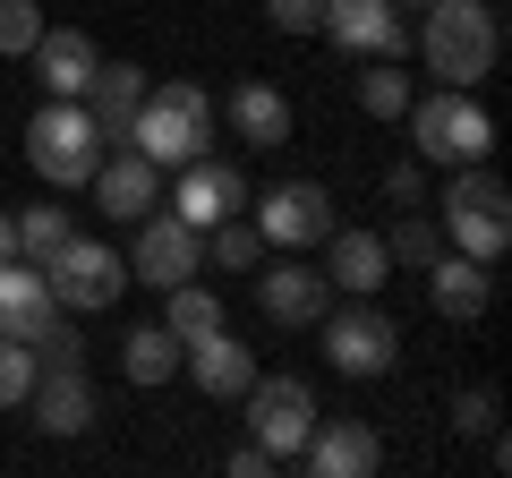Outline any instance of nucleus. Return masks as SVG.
Listing matches in <instances>:
<instances>
[{"mask_svg": "<svg viewBox=\"0 0 512 478\" xmlns=\"http://www.w3.org/2000/svg\"><path fill=\"white\" fill-rule=\"evenodd\" d=\"M325 291H333V282L316 274V265H265V274H256V308L274 316L282 333L316 325V316H325Z\"/></svg>", "mask_w": 512, "mask_h": 478, "instance_id": "obj_19", "label": "nucleus"}, {"mask_svg": "<svg viewBox=\"0 0 512 478\" xmlns=\"http://www.w3.org/2000/svg\"><path fill=\"white\" fill-rule=\"evenodd\" d=\"M35 342H9V333H0V410H18L26 402V385H35Z\"/></svg>", "mask_w": 512, "mask_h": 478, "instance_id": "obj_30", "label": "nucleus"}, {"mask_svg": "<svg viewBox=\"0 0 512 478\" xmlns=\"http://www.w3.org/2000/svg\"><path fill=\"white\" fill-rule=\"evenodd\" d=\"M205 265V231H188L180 214H137V239H128V274L154 282V291H180Z\"/></svg>", "mask_w": 512, "mask_h": 478, "instance_id": "obj_7", "label": "nucleus"}, {"mask_svg": "<svg viewBox=\"0 0 512 478\" xmlns=\"http://www.w3.org/2000/svg\"><path fill=\"white\" fill-rule=\"evenodd\" d=\"M325 282L350 299H376L393 282V257H384V231H325Z\"/></svg>", "mask_w": 512, "mask_h": 478, "instance_id": "obj_17", "label": "nucleus"}, {"mask_svg": "<svg viewBox=\"0 0 512 478\" xmlns=\"http://www.w3.org/2000/svg\"><path fill=\"white\" fill-rule=\"evenodd\" d=\"M436 231L453 239L461 257L495 265V257H504V239H512V197H504V180H495L487 163H461L453 180H444V197H436Z\"/></svg>", "mask_w": 512, "mask_h": 478, "instance_id": "obj_3", "label": "nucleus"}, {"mask_svg": "<svg viewBox=\"0 0 512 478\" xmlns=\"http://www.w3.org/2000/svg\"><path fill=\"white\" fill-rule=\"evenodd\" d=\"M427 299H436V316L444 325H470V316H487V299H495V282H487V265L478 257H436L427 265Z\"/></svg>", "mask_w": 512, "mask_h": 478, "instance_id": "obj_22", "label": "nucleus"}, {"mask_svg": "<svg viewBox=\"0 0 512 478\" xmlns=\"http://www.w3.org/2000/svg\"><path fill=\"white\" fill-rule=\"evenodd\" d=\"M35 35H43V9H35V0H0V52L26 60V52H35Z\"/></svg>", "mask_w": 512, "mask_h": 478, "instance_id": "obj_31", "label": "nucleus"}, {"mask_svg": "<svg viewBox=\"0 0 512 478\" xmlns=\"http://www.w3.org/2000/svg\"><path fill=\"white\" fill-rule=\"evenodd\" d=\"M316 325H325V359L342 376H393V359H402V325H393L384 308H367V299L316 316Z\"/></svg>", "mask_w": 512, "mask_h": 478, "instance_id": "obj_6", "label": "nucleus"}, {"mask_svg": "<svg viewBox=\"0 0 512 478\" xmlns=\"http://www.w3.org/2000/svg\"><path fill=\"white\" fill-rule=\"evenodd\" d=\"M453 427H461V436H487V427H495V393H487V385L453 393Z\"/></svg>", "mask_w": 512, "mask_h": 478, "instance_id": "obj_32", "label": "nucleus"}, {"mask_svg": "<svg viewBox=\"0 0 512 478\" xmlns=\"http://www.w3.org/2000/svg\"><path fill=\"white\" fill-rule=\"evenodd\" d=\"M94 197H103V214H120V222H137V214H154L163 205V163H146L137 146H103V163H94Z\"/></svg>", "mask_w": 512, "mask_h": 478, "instance_id": "obj_14", "label": "nucleus"}, {"mask_svg": "<svg viewBox=\"0 0 512 478\" xmlns=\"http://www.w3.org/2000/svg\"><path fill=\"white\" fill-rule=\"evenodd\" d=\"M222 120L239 129V146H256V154H274V146H291V103H282L265 77H239L231 94H222Z\"/></svg>", "mask_w": 512, "mask_h": 478, "instance_id": "obj_20", "label": "nucleus"}, {"mask_svg": "<svg viewBox=\"0 0 512 478\" xmlns=\"http://www.w3.org/2000/svg\"><path fill=\"white\" fill-rule=\"evenodd\" d=\"M171 214H180L188 231H214V222L248 214V171L222 163V154H188V163H180V188H171Z\"/></svg>", "mask_w": 512, "mask_h": 478, "instance_id": "obj_10", "label": "nucleus"}, {"mask_svg": "<svg viewBox=\"0 0 512 478\" xmlns=\"http://www.w3.org/2000/svg\"><path fill=\"white\" fill-rule=\"evenodd\" d=\"M180 368L197 376L205 402H239V393L256 385V350L239 342L231 325H222V333H205V342H188V350H180Z\"/></svg>", "mask_w": 512, "mask_h": 478, "instance_id": "obj_16", "label": "nucleus"}, {"mask_svg": "<svg viewBox=\"0 0 512 478\" xmlns=\"http://www.w3.org/2000/svg\"><path fill=\"white\" fill-rule=\"evenodd\" d=\"M18 257V205H0V265Z\"/></svg>", "mask_w": 512, "mask_h": 478, "instance_id": "obj_36", "label": "nucleus"}, {"mask_svg": "<svg viewBox=\"0 0 512 478\" xmlns=\"http://www.w3.org/2000/svg\"><path fill=\"white\" fill-rule=\"evenodd\" d=\"M384 257H393V265H419V274H427V265L444 257V231H436L427 214H410V222H393V239H384Z\"/></svg>", "mask_w": 512, "mask_h": 478, "instance_id": "obj_29", "label": "nucleus"}, {"mask_svg": "<svg viewBox=\"0 0 512 478\" xmlns=\"http://www.w3.org/2000/svg\"><path fill=\"white\" fill-rule=\"evenodd\" d=\"M26 163H35L43 188H86V180H94L103 137H94V120H86L77 94H43V111L26 120Z\"/></svg>", "mask_w": 512, "mask_h": 478, "instance_id": "obj_4", "label": "nucleus"}, {"mask_svg": "<svg viewBox=\"0 0 512 478\" xmlns=\"http://www.w3.org/2000/svg\"><path fill=\"white\" fill-rule=\"evenodd\" d=\"M265 18H274L282 35H316V26H325V0H265Z\"/></svg>", "mask_w": 512, "mask_h": 478, "instance_id": "obj_33", "label": "nucleus"}, {"mask_svg": "<svg viewBox=\"0 0 512 478\" xmlns=\"http://www.w3.org/2000/svg\"><path fill=\"white\" fill-rule=\"evenodd\" d=\"M26 402H35V427H43V436H86V427H94V385H86L77 368H52V376L35 368Z\"/></svg>", "mask_w": 512, "mask_h": 478, "instance_id": "obj_21", "label": "nucleus"}, {"mask_svg": "<svg viewBox=\"0 0 512 478\" xmlns=\"http://www.w3.org/2000/svg\"><path fill=\"white\" fill-rule=\"evenodd\" d=\"M248 427H256V444L274 461H299V444H308V427H316V393L299 385V376H256L248 393Z\"/></svg>", "mask_w": 512, "mask_h": 478, "instance_id": "obj_8", "label": "nucleus"}, {"mask_svg": "<svg viewBox=\"0 0 512 478\" xmlns=\"http://www.w3.org/2000/svg\"><path fill=\"white\" fill-rule=\"evenodd\" d=\"M384 197H393V205H419L427 197V171L419 163H393V171H384Z\"/></svg>", "mask_w": 512, "mask_h": 478, "instance_id": "obj_34", "label": "nucleus"}, {"mask_svg": "<svg viewBox=\"0 0 512 478\" xmlns=\"http://www.w3.org/2000/svg\"><path fill=\"white\" fill-rule=\"evenodd\" d=\"M60 248H69V214H60L52 197H43V205H18V257H26V265H52Z\"/></svg>", "mask_w": 512, "mask_h": 478, "instance_id": "obj_26", "label": "nucleus"}, {"mask_svg": "<svg viewBox=\"0 0 512 478\" xmlns=\"http://www.w3.org/2000/svg\"><path fill=\"white\" fill-rule=\"evenodd\" d=\"M495 9L487 0H427L419 9V52H427V77L444 86H478L495 69Z\"/></svg>", "mask_w": 512, "mask_h": 478, "instance_id": "obj_2", "label": "nucleus"}, {"mask_svg": "<svg viewBox=\"0 0 512 478\" xmlns=\"http://www.w3.org/2000/svg\"><path fill=\"white\" fill-rule=\"evenodd\" d=\"M43 274H52V299H60V308H77V316H86V308H111V299L128 291L120 248H103V239H77V231H69V248H60Z\"/></svg>", "mask_w": 512, "mask_h": 478, "instance_id": "obj_9", "label": "nucleus"}, {"mask_svg": "<svg viewBox=\"0 0 512 478\" xmlns=\"http://www.w3.org/2000/svg\"><path fill=\"white\" fill-rule=\"evenodd\" d=\"M231 478H274V453H265V444H239V453H231Z\"/></svg>", "mask_w": 512, "mask_h": 478, "instance_id": "obj_35", "label": "nucleus"}, {"mask_svg": "<svg viewBox=\"0 0 512 478\" xmlns=\"http://www.w3.org/2000/svg\"><path fill=\"white\" fill-rule=\"evenodd\" d=\"M163 299H171L163 325L180 333V350H188V342H205V333H222V299L205 291V282H180V291H163Z\"/></svg>", "mask_w": 512, "mask_h": 478, "instance_id": "obj_25", "label": "nucleus"}, {"mask_svg": "<svg viewBox=\"0 0 512 478\" xmlns=\"http://www.w3.org/2000/svg\"><path fill=\"white\" fill-rule=\"evenodd\" d=\"M359 111H367V120H402V111H410L402 60H367V69H359Z\"/></svg>", "mask_w": 512, "mask_h": 478, "instance_id": "obj_27", "label": "nucleus"}, {"mask_svg": "<svg viewBox=\"0 0 512 478\" xmlns=\"http://www.w3.org/2000/svg\"><path fill=\"white\" fill-rule=\"evenodd\" d=\"M52 316H60L52 274H43V265H26V257H9V265H0V333H9V342H35Z\"/></svg>", "mask_w": 512, "mask_h": 478, "instance_id": "obj_18", "label": "nucleus"}, {"mask_svg": "<svg viewBox=\"0 0 512 478\" xmlns=\"http://www.w3.org/2000/svg\"><path fill=\"white\" fill-rule=\"evenodd\" d=\"M256 248H265V231H256L248 214H231V222H214V231H205V257H214L222 274H256Z\"/></svg>", "mask_w": 512, "mask_h": 478, "instance_id": "obj_28", "label": "nucleus"}, {"mask_svg": "<svg viewBox=\"0 0 512 478\" xmlns=\"http://www.w3.org/2000/svg\"><path fill=\"white\" fill-rule=\"evenodd\" d=\"M410 146H419V163H444V171H461V163H487V146H495V120L470 103V86H444V94H410Z\"/></svg>", "mask_w": 512, "mask_h": 478, "instance_id": "obj_5", "label": "nucleus"}, {"mask_svg": "<svg viewBox=\"0 0 512 478\" xmlns=\"http://www.w3.org/2000/svg\"><path fill=\"white\" fill-rule=\"evenodd\" d=\"M256 231H265V248H316V239L333 231L325 180H274L256 197Z\"/></svg>", "mask_w": 512, "mask_h": 478, "instance_id": "obj_11", "label": "nucleus"}, {"mask_svg": "<svg viewBox=\"0 0 512 478\" xmlns=\"http://www.w3.org/2000/svg\"><path fill=\"white\" fill-rule=\"evenodd\" d=\"M120 376H128V385H171V376H180V333H171V325H128Z\"/></svg>", "mask_w": 512, "mask_h": 478, "instance_id": "obj_24", "label": "nucleus"}, {"mask_svg": "<svg viewBox=\"0 0 512 478\" xmlns=\"http://www.w3.org/2000/svg\"><path fill=\"white\" fill-rule=\"evenodd\" d=\"M35 77H43V94H86V77H94V35H77V26H43L35 35Z\"/></svg>", "mask_w": 512, "mask_h": 478, "instance_id": "obj_23", "label": "nucleus"}, {"mask_svg": "<svg viewBox=\"0 0 512 478\" xmlns=\"http://www.w3.org/2000/svg\"><path fill=\"white\" fill-rule=\"evenodd\" d=\"M299 461H308L316 478H376L384 470V436L367 419H316L308 444H299Z\"/></svg>", "mask_w": 512, "mask_h": 478, "instance_id": "obj_12", "label": "nucleus"}, {"mask_svg": "<svg viewBox=\"0 0 512 478\" xmlns=\"http://www.w3.org/2000/svg\"><path fill=\"white\" fill-rule=\"evenodd\" d=\"M86 120H94V137L103 146H120L128 137V120H137V103H146V69L137 60H94V77H86Z\"/></svg>", "mask_w": 512, "mask_h": 478, "instance_id": "obj_15", "label": "nucleus"}, {"mask_svg": "<svg viewBox=\"0 0 512 478\" xmlns=\"http://www.w3.org/2000/svg\"><path fill=\"white\" fill-rule=\"evenodd\" d=\"M128 146L146 154V163H163V171H180L188 154H205L214 146V103H205V86H188V77L146 86V103L128 120Z\"/></svg>", "mask_w": 512, "mask_h": 478, "instance_id": "obj_1", "label": "nucleus"}, {"mask_svg": "<svg viewBox=\"0 0 512 478\" xmlns=\"http://www.w3.org/2000/svg\"><path fill=\"white\" fill-rule=\"evenodd\" d=\"M316 35L359 52V60H402V9L393 0H325V26Z\"/></svg>", "mask_w": 512, "mask_h": 478, "instance_id": "obj_13", "label": "nucleus"}]
</instances>
